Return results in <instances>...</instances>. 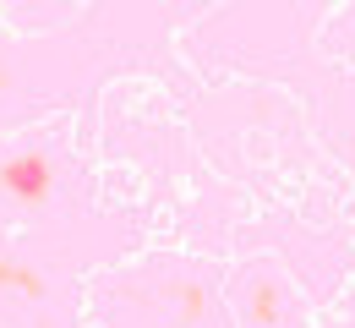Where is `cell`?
Masks as SVG:
<instances>
[{"instance_id": "1", "label": "cell", "mask_w": 355, "mask_h": 328, "mask_svg": "<svg viewBox=\"0 0 355 328\" xmlns=\"http://www.w3.org/2000/svg\"><path fill=\"white\" fill-rule=\"evenodd\" d=\"M0 191L11 202H22V208H39L49 191H55V164H49L44 153H17V159L0 164Z\"/></svg>"}, {"instance_id": "2", "label": "cell", "mask_w": 355, "mask_h": 328, "mask_svg": "<svg viewBox=\"0 0 355 328\" xmlns=\"http://www.w3.org/2000/svg\"><path fill=\"white\" fill-rule=\"evenodd\" d=\"M0 295H17V301H44V274L22 257H0Z\"/></svg>"}, {"instance_id": "3", "label": "cell", "mask_w": 355, "mask_h": 328, "mask_svg": "<svg viewBox=\"0 0 355 328\" xmlns=\"http://www.w3.org/2000/svg\"><path fill=\"white\" fill-rule=\"evenodd\" d=\"M170 301H175V323L180 328H197L202 318H208V284L202 279H180Z\"/></svg>"}, {"instance_id": "4", "label": "cell", "mask_w": 355, "mask_h": 328, "mask_svg": "<svg viewBox=\"0 0 355 328\" xmlns=\"http://www.w3.org/2000/svg\"><path fill=\"white\" fill-rule=\"evenodd\" d=\"M279 301H284L279 284H257V290H252V323L273 328V323H279Z\"/></svg>"}, {"instance_id": "5", "label": "cell", "mask_w": 355, "mask_h": 328, "mask_svg": "<svg viewBox=\"0 0 355 328\" xmlns=\"http://www.w3.org/2000/svg\"><path fill=\"white\" fill-rule=\"evenodd\" d=\"M6 83H11V77H6V71H0V88H6Z\"/></svg>"}, {"instance_id": "6", "label": "cell", "mask_w": 355, "mask_h": 328, "mask_svg": "<svg viewBox=\"0 0 355 328\" xmlns=\"http://www.w3.org/2000/svg\"><path fill=\"white\" fill-rule=\"evenodd\" d=\"M159 328H180V323H159Z\"/></svg>"}]
</instances>
